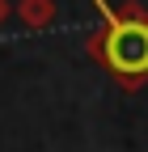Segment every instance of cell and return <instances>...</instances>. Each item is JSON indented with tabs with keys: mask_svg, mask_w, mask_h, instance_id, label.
I'll return each instance as SVG.
<instances>
[{
	"mask_svg": "<svg viewBox=\"0 0 148 152\" xmlns=\"http://www.w3.org/2000/svg\"><path fill=\"white\" fill-rule=\"evenodd\" d=\"M97 9V30L85 38V51L114 76V80L136 93L148 80V9L140 0H93Z\"/></svg>",
	"mask_w": 148,
	"mask_h": 152,
	"instance_id": "cell-1",
	"label": "cell"
},
{
	"mask_svg": "<svg viewBox=\"0 0 148 152\" xmlns=\"http://www.w3.org/2000/svg\"><path fill=\"white\" fill-rule=\"evenodd\" d=\"M13 13H17V21H21L26 30H51L55 17H59L55 0H17Z\"/></svg>",
	"mask_w": 148,
	"mask_h": 152,
	"instance_id": "cell-2",
	"label": "cell"
},
{
	"mask_svg": "<svg viewBox=\"0 0 148 152\" xmlns=\"http://www.w3.org/2000/svg\"><path fill=\"white\" fill-rule=\"evenodd\" d=\"M9 13H13V4H9V0H0V26L9 21Z\"/></svg>",
	"mask_w": 148,
	"mask_h": 152,
	"instance_id": "cell-3",
	"label": "cell"
}]
</instances>
